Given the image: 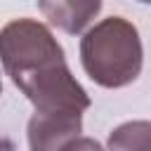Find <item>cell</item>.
Segmentation results:
<instances>
[{
  "label": "cell",
  "mask_w": 151,
  "mask_h": 151,
  "mask_svg": "<svg viewBox=\"0 0 151 151\" xmlns=\"http://www.w3.org/2000/svg\"><path fill=\"white\" fill-rule=\"evenodd\" d=\"M2 66L35 111H87L90 94L71 73L52 31L35 19H14L0 33Z\"/></svg>",
  "instance_id": "1"
},
{
  "label": "cell",
  "mask_w": 151,
  "mask_h": 151,
  "mask_svg": "<svg viewBox=\"0 0 151 151\" xmlns=\"http://www.w3.org/2000/svg\"><path fill=\"white\" fill-rule=\"evenodd\" d=\"M80 64L101 87L116 90L134 83L144 64L137 26L123 17L101 19L80 40Z\"/></svg>",
  "instance_id": "2"
},
{
  "label": "cell",
  "mask_w": 151,
  "mask_h": 151,
  "mask_svg": "<svg viewBox=\"0 0 151 151\" xmlns=\"http://www.w3.org/2000/svg\"><path fill=\"white\" fill-rule=\"evenodd\" d=\"M83 132V111H33L28 120V146L33 151L73 149L80 144L97 146V142H78Z\"/></svg>",
  "instance_id": "3"
},
{
  "label": "cell",
  "mask_w": 151,
  "mask_h": 151,
  "mask_svg": "<svg viewBox=\"0 0 151 151\" xmlns=\"http://www.w3.org/2000/svg\"><path fill=\"white\" fill-rule=\"evenodd\" d=\"M42 17L64 33H83L101 12V0H38Z\"/></svg>",
  "instance_id": "4"
},
{
  "label": "cell",
  "mask_w": 151,
  "mask_h": 151,
  "mask_svg": "<svg viewBox=\"0 0 151 151\" xmlns=\"http://www.w3.org/2000/svg\"><path fill=\"white\" fill-rule=\"evenodd\" d=\"M109 149H151V120H130L118 125L111 134H109Z\"/></svg>",
  "instance_id": "5"
},
{
  "label": "cell",
  "mask_w": 151,
  "mask_h": 151,
  "mask_svg": "<svg viewBox=\"0 0 151 151\" xmlns=\"http://www.w3.org/2000/svg\"><path fill=\"white\" fill-rule=\"evenodd\" d=\"M139 2H146V5H151V0H139Z\"/></svg>",
  "instance_id": "6"
}]
</instances>
